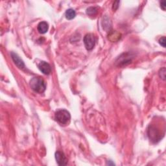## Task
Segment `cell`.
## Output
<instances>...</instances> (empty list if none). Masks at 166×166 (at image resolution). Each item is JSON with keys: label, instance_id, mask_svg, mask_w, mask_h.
<instances>
[{"label": "cell", "instance_id": "obj_1", "mask_svg": "<svg viewBox=\"0 0 166 166\" xmlns=\"http://www.w3.org/2000/svg\"><path fill=\"white\" fill-rule=\"evenodd\" d=\"M30 86L35 92L42 93L46 88V84L41 77H34L30 81Z\"/></svg>", "mask_w": 166, "mask_h": 166}, {"label": "cell", "instance_id": "obj_4", "mask_svg": "<svg viewBox=\"0 0 166 166\" xmlns=\"http://www.w3.org/2000/svg\"><path fill=\"white\" fill-rule=\"evenodd\" d=\"M96 37L93 34L89 33L86 35L84 37V44L86 50H92L94 47L95 44H96Z\"/></svg>", "mask_w": 166, "mask_h": 166}, {"label": "cell", "instance_id": "obj_12", "mask_svg": "<svg viewBox=\"0 0 166 166\" xmlns=\"http://www.w3.org/2000/svg\"><path fill=\"white\" fill-rule=\"evenodd\" d=\"M97 13V9L96 7H91L87 9L86 10V14L90 16H94Z\"/></svg>", "mask_w": 166, "mask_h": 166}, {"label": "cell", "instance_id": "obj_10", "mask_svg": "<svg viewBox=\"0 0 166 166\" xmlns=\"http://www.w3.org/2000/svg\"><path fill=\"white\" fill-rule=\"evenodd\" d=\"M37 29L39 33L41 34H45V33H47V31H48L49 29L48 23L45 21H42L38 25Z\"/></svg>", "mask_w": 166, "mask_h": 166}, {"label": "cell", "instance_id": "obj_6", "mask_svg": "<svg viewBox=\"0 0 166 166\" xmlns=\"http://www.w3.org/2000/svg\"><path fill=\"white\" fill-rule=\"evenodd\" d=\"M38 68L45 75H49L51 72V67L48 63L42 61L38 64Z\"/></svg>", "mask_w": 166, "mask_h": 166}, {"label": "cell", "instance_id": "obj_9", "mask_svg": "<svg viewBox=\"0 0 166 166\" xmlns=\"http://www.w3.org/2000/svg\"><path fill=\"white\" fill-rule=\"evenodd\" d=\"M121 37V33L117 32V31H111L110 32V33L108 35V39L112 42H117L119 40H120V38Z\"/></svg>", "mask_w": 166, "mask_h": 166}, {"label": "cell", "instance_id": "obj_5", "mask_svg": "<svg viewBox=\"0 0 166 166\" xmlns=\"http://www.w3.org/2000/svg\"><path fill=\"white\" fill-rule=\"evenodd\" d=\"M55 159L59 165H66L68 164V160L64 153L57 151L55 153Z\"/></svg>", "mask_w": 166, "mask_h": 166}, {"label": "cell", "instance_id": "obj_16", "mask_svg": "<svg viewBox=\"0 0 166 166\" xmlns=\"http://www.w3.org/2000/svg\"><path fill=\"white\" fill-rule=\"evenodd\" d=\"M165 6H166L165 5V1L161 2V3H160V7H161V8H162L163 11H165Z\"/></svg>", "mask_w": 166, "mask_h": 166}, {"label": "cell", "instance_id": "obj_13", "mask_svg": "<svg viewBox=\"0 0 166 166\" xmlns=\"http://www.w3.org/2000/svg\"><path fill=\"white\" fill-rule=\"evenodd\" d=\"M159 75L160 78H162L164 81L165 80V68H163L160 69V72H159Z\"/></svg>", "mask_w": 166, "mask_h": 166}, {"label": "cell", "instance_id": "obj_11", "mask_svg": "<svg viewBox=\"0 0 166 166\" xmlns=\"http://www.w3.org/2000/svg\"><path fill=\"white\" fill-rule=\"evenodd\" d=\"M66 18L68 19V20H72L74 19L75 16H76V12L75 11L72 9H68L66 11Z\"/></svg>", "mask_w": 166, "mask_h": 166}, {"label": "cell", "instance_id": "obj_14", "mask_svg": "<svg viewBox=\"0 0 166 166\" xmlns=\"http://www.w3.org/2000/svg\"><path fill=\"white\" fill-rule=\"evenodd\" d=\"M165 42H166V40H165V36L162 37L159 40V44L164 47H165Z\"/></svg>", "mask_w": 166, "mask_h": 166}, {"label": "cell", "instance_id": "obj_2", "mask_svg": "<svg viewBox=\"0 0 166 166\" xmlns=\"http://www.w3.org/2000/svg\"><path fill=\"white\" fill-rule=\"evenodd\" d=\"M55 120L62 125H67L71 119V115L68 110L60 109L55 113Z\"/></svg>", "mask_w": 166, "mask_h": 166}, {"label": "cell", "instance_id": "obj_3", "mask_svg": "<svg viewBox=\"0 0 166 166\" xmlns=\"http://www.w3.org/2000/svg\"><path fill=\"white\" fill-rule=\"evenodd\" d=\"M147 133L148 136L152 141L156 143L157 141H160L161 139V134L159 130H158L154 126H149L147 130Z\"/></svg>", "mask_w": 166, "mask_h": 166}, {"label": "cell", "instance_id": "obj_8", "mask_svg": "<svg viewBox=\"0 0 166 166\" xmlns=\"http://www.w3.org/2000/svg\"><path fill=\"white\" fill-rule=\"evenodd\" d=\"M11 57L12 60L14 61V64L17 65L19 68L20 69H23L25 68V64L23 61L20 59V57L17 53H11Z\"/></svg>", "mask_w": 166, "mask_h": 166}, {"label": "cell", "instance_id": "obj_7", "mask_svg": "<svg viewBox=\"0 0 166 166\" xmlns=\"http://www.w3.org/2000/svg\"><path fill=\"white\" fill-rule=\"evenodd\" d=\"M131 62V57L128 53L123 54L118 59V60L116 62L119 64V66H124L128 64Z\"/></svg>", "mask_w": 166, "mask_h": 166}, {"label": "cell", "instance_id": "obj_15", "mask_svg": "<svg viewBox=\"0 0 166 166\" xmlns=\"http://www.w3.org/2000/svg\"><path fill=\"white\" fill-rule=\"evenodd\" d=\"M119 3H120V2H115L113 4V9L115 11L116 10L117 8H118V5H119Z\"/></svg>", "mask_w": 166, "mask_h": 166}]
</instances>
